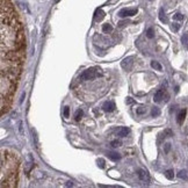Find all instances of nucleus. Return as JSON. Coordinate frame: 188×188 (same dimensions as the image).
I'll use <instances>...</instances> for the list:
<instances>
[{
    "label": "nucleus",
    "instance_id": "nucleus-1",
    "mask_svg": "<svg viewBox=\"0 0 188 188\" xmlns=\"http://www.w3.org/2000/svg\"><path fill=\"white\" fill-rule=\"evenodd\" d=\"M26 38L22 24L11 0H1V114L11 108L23 62Z\"/></svg>",
    "mask_w": 188,
    "mask_h": 188
},
{
    "label": "nucleus",
    "instance_id": "nucleus-2",
    "mask_svg": "<svg viewBox=\"0 0 188 188\" xmlns=\"http://www.w3.org/2000/svg\"><path fill=\"white\" fill-rule=\"evenodd\" d=\"M1 153V188L15 187L19 175V159L9 150H2Z\"/></svg>",
    "mask_w": 188,
    "mask_h": 188
},
{
    "label": "nucleus",
    "instance_id": "nucleus-3",
    "mask_svg": "<svg viewBox=\"0 0 188 188\" xmlns=\"http://www.w3.org/2000/svg\"><path fill=\"white\" fill-rule=\"evenodd\" d=\"M101 70L100 69H98V67H91V69H87V70H85L81 75H79V79L80 80H83V81H85V80H92L94 78H96V77H99V75H101Z\"/></svg>",
    "mask_w": 188,
    "mask_h": 188
},
{
    "label": "nucleus",
    "instance_id": "nucleus-4",
    "mask_svg": "<svg viewBox=\"0 0 188 188\" xmlns=\"http://www.w3.org/2000/svg\"><path fill=\"white\" fill-rule=\"evenodd\" d=\"M169 94L165 92V90H158L154 95H153V101L154 102H160V101H163V100H165V101H169Z\"/></svg>",
    "mask_w": 188,
    "mask_h": 188
},
{
    "label": "nucleus",
    "instance_id": "nucleus-5",
    "mask_svg": "<svg viewBox=\"0 0 188 188\" xmlns=\"http://www.w3.org/2000/svg\"><path fill=\"white\" fill-rule=\"evenodd\" d=\"M132 64H133V57H127V58H124V59L121 62L122 69H124V70H127V71H130V70H131Z\"/></svg>",
    "mask_w": 188,
    "mask_h": 188
},
{
    "label": "nucleus",
    "instance_id": "nucleus-6",
    "mask_svg": "<svg viewBox=\"0 0 188 188\" xmlns=\"http://www.w3.org/2000/svg\"><path fill=\"white\" fill-rule=\"evenodd\" d=\"M136 13H137V9H135V8H132V9L123 8L118 12V15L121 18H126V17H133V15H136Z\"/></svg>",
    "mask_w": 188,
    "mask_h": 188
},
{
    "label": "nucleus",
    "instance_id": "nucleus-7",
    "mask_svg": "<svg viewBox=\"0 0 188 188\" xmlns=\"http://www.w3.org/2000/svg\"><path fill=\"white\" fill-rule=\"evenodd\" d=\"M138 178H139L144 184H149V181H150L149 173H148L145 169H139V171H138Z\"/></svg>",
    "mask_w": 188,
    "mask_h": 188
},
{
    "label": "nucleus",
    "instance_id": "nucleus-8",
    "mask_svg": "<svg viewBox=\"0 0 188 188\" xmlns=\"http://www.w3.org/2000/svg\"><path fill=\"white\" fill-rule=\"evenodd\" d=\"M115 108H116V107H115V103H114L113 101H107V102H105L103 106H102V109H103L105 112H108V113L113 112Z\"/></svg>",
    "mask_w": 188,
    "mask_h": 188
},
{
    "label": "nucleus",
    "instance_id": "nucleus-9",
    "mask_svg": "<svg viewBox=\"0 0 188 188\" xmlns=\"http://www.w3.org/2000/svg\"><path fill=\"white\" fill-rule=\"evenodd\" d=\"M186 114H187V109H182V111H180V113L178 114V116H177V121H178V123H179V124H181V123L185 121Z\"/></svg>",
    "mask_w": 188,
    "mask_h": 188
},
{
    "label": "nucleus",
    "instance_id": "nucleus-10",
    "mask_svg": "<svg viewBox=\"0 0 188 188\" xmlns=\"http://www.w3.org/2000/svg\"><path fill=\"white\" fill-rule=\"evenodd\" d=\"M129 132H130V129H129V128H127V127H121V128H118V130H117V135L121 136V137H126V136L129 135Z\"/></svg>",
    "mask_w": 188,
    "mask_h": 188
},
{
    "label": "nucleus",
    "instance_id": "nucleus-11",
    "mask_svg": "<svg viewBox=\"0 0 188 188\" xmlns=\"http://www.w3.org/2000/svg\"><path fill=\"white\" fill-rule=\"evenodd\" d=\"M105 18V12L102 11V9H96V12H95V14H94V20L95 21H101V20Z\"/></svg>",
    "mask_w": 188,
    "mask_h": 188
},
{
    "label": "nucleus",
    "instance_id": "nucleus-12",
    "mask_svg": "<svg viewBox=\"0 0 188 188\" xmlns=\"http://www.w3.org/2000/svg\"><path fill=\"white\" fill-rule=\"evenodd\" d=\"M108 158L114 160V161H117V160L121 159V154L117 153V152H109V153H108Z\"/></svg>",
    "mask_w": 188,
    "mask_h": 188
},
{
    "label": "nucleus",
    "instance_id": "nucleus-13",
    "mask_svg": "<svg viewBox=\"0 0 188 188\" xmlns=\"http://www.w3.org/2000/svg\"><path fill=\"white\" fill-rule=\"evenodd\" d=\"M112 30H113V27H112L109 23H105V24L102 26V32H103V33L108 34V33H112Z\"/></svg>",
    "mask_w": 188,
    "mask_h": 188
},
{
    "label": "nucleus",
    "instance_id": "nucleus-14",
    "mask_svg": "<svg viewBox=\"0 0 188 188\" xmlns=\"http://www.w3.org/2000/svg\"><path fill=\"white\" fill-rule=\"evenodd\" d=\"M151 66H152L154 70H157V71H161V70H163L161 65H160L158 62H156V60H152V62H151Z\"/></svg>",
    "mask_w": 188,
    "mask_h": 188
},
{
    "label": "nucleus",
    "instance_id": "nucleus-15",
    "mask_svg": "<svg viewBox=\"0 0 188 188\" xmlns=\"http://www.w3.org/2000/svg\"><path fill=\"white\" fill-rule=\"evenodd\" d=\"M83 115H84V112H83V109H78L77 112H75V120L77 122H79L80 120H81V117H83Z\"/></svg>",
    "mask_w": 188,
    "mask_h": 188
},
{
    "label": "nucleus",
    "instance_id": "nucleus-16",
    "mask_svg": "<svg viewBox=\"0 0 188 188\" xmlns=\"http://www.w3.org/2000/svg\"><path fill=\"white\" fill-rule=\"evenodd\" d=\"M178 177L180 178V179H184V180H187L188 179V173H187V171H180L179 173H178Z\"/></svg>",
    "mask_w": 188,
    "mask_h": 188
},
{
    "label": "nucleus",
    "instance_id": "nucleus-17",
    "mask_svg": "<svg viewBox=\"0 0 188 188\" xmlns=\"http://www.w3.org/2000/svg\"><path fill=\"white\" fill-rule=\"evenodd\" d=\"M181 42H182L184 47L188 49V33H186V34H184V35H182V37H181Z\"/></svg>",
    "mask_w": 188,
    "mask_h": 188
},
{
    "label": "nucleus",
    "instance_id": "nucleus-18",
    "mask_svg": "<svg viewBox=\"0 0 188 188\" xmlns=\"http://www.w3.org/2000/svg\"><path fill=\"white\" fill-rule=\"evenodd\" d=\"M165 177H166L169 180H172V179L174 178V172H173V169H167V171L165 172Z\"/></svg>",
    "mask_w": 188,
    "mask_h": 188
},
{
    "label": "nucleus",
    "instance_id": "nucleus-19",
    "mask_svg": "<svg viewBox=\"0 0 188 188\" xmlns=\"http://www.w3.org/2000/svg\"><path fill=\"white\" fill-rule=\"evenodd\" d=\"M159 19H160L161 22L167 23V18L165 17V14H164V11H163V9H160V12H159Z\"/></svg>",
    "mask_w": 188,
    "mask_h": 188
},
{
    "label": "nucleus",
    "instance_id": "nucleus-20",
    "mask_svg": "<svg viewBox=\"0 0 188 188\" xmlns=\"http://www.w3.org/2000/svg\"><path fill=\"white\" fill-rule=\"evenodd\" d=\"M151 115H152L153 117H157V116H159V115H160V109H159L158 107H154V108H152Z\"/></svg>",
    "mask_w": 188,
    "mask_h": 188
},
{
    "label": "nucleus",
    "instance_id": "nucleus-21",
    "mask_svg": "<svg viewBox=\"0 0 188 188\" xmlns=\"http://www.w3.org/2000/svg\"><path fill=\"white\" fill-rule=\"evenodd\" d=\"M145 113H146V108L143 107V106H142V107H138V108L136 109V114H137V115H143V114H145Z\"/></svg>",
    "mask_w": 188,
    "mask_h": 188
},
{
    "label": "nucleus",
    "instance_id": "nucleus-22",
    "mask_svg": "<svg viewBox=\"0 0 188 188\" xmlns=\"http://www.w3.org/2000/svg\"><path fill=\"white\" fill-rule=\"evenodd\" d=\"M146 37L148 38L154 37V33H153V29H152V28H149V29L146 30Z\"/></svg>",
    "mask_w": 188,
    "mask_h": 188
},
{
    "label": "nucleus",
    "instance_id": "nucleus-23",
    "mask_svg": "<svg viewBox=\"0 0 188 188\" xmlns=\"http://www.w3.org/2000/svg\"><path fill=\"white\" fill-rule=\"evenodd\" d=\"M96 163H98V166H99L100 169H105V160H103L102 158L98 159V160H96Z\"/></svg>",
    "mask_w": 188,
    "mask_h": 188
},
{
    "label": "nucleus",
    "instance_id": "nucleus-24",
    "mask_svg": "<svg viewBox=\"0 0 188 188\" xmlns=\"http://www.w3.org/2000/svg\"><path fill=\"white\" fill-rule=\"evenodd\" d=\"M173 19L179 20V21H182V20H184V15H182V14H180V13H177V14H174V15H173Z\"/></svg>",
    "mask_w": 188,
    "mask_h": 188
},
{
    "label": "nucleus",
    "instance_id": "nucleus-25",
    "mask_svg": "<svg viewBox=\"0 0 188 188\" xmlns=\"http://www.w3.org/2000/svg\"><path fill=\"white\" fill-rule=\"evenodd\" d=\"M121 141H113L112 143H111V145L113 146V148H118V146H121Z\"/></svg>",
    "mask_w": 188,
    "mask_h": 188
},
{
    "label": "nucleus",
    "instance_id": "nucleus-26",
    "mask_svg": "<svg viewBox=\"0 0 188 188\" xmlns=\"http://www.w3.org/2000/svg\"><path fill=\"white\" fill-rule=\"evenodd\" d=\"M172 29H173V32H178L180 29V24L179 23H173L172 24Z\"/></svg>",
    "mask_w": 188,
    "mask_h": 188
},
{
    "label": "nucleus",
    "instance_id": "nucleus-27",
    "mask_svg": "<svg viewBox=\"0 0 188 188\" xmlns=\"http://www.w3.org/2000/svg\"><path fill=\"white\" fill-rule=\"evenodd\" d=\"M173 135V132L171 131L169 129H166L165 131H164V137H169V136H172Z\"/></svg>",
    "mask_w": 188,
    "mask_h": 188
},
{
    "label": "nucleus",
    "instance_id": "nucleus-28",
    "mask_svg": "<svg viewBox=\"0 0 188 188\" xmlns=\"http://www.w3.org/2000/svg\"><path fill=\"white\" fill-rule=\"evenodd\" d=\"M69 115H70V108H69V107H65V108H64V116H65V117H69Z\"/></svg>",
    "mask_w": 188,
    "mask_h": 188
},
{
    "label": "nucleus",
    "instance_id": "nucleus-29",
    "mask_svg": "<svg viewBox=\"0 0 188 188\" xmlns=\"http://www.w3.org/2000/svg\"><path fill=\"white\" fill-rule=\"evenodd\" d=\"M169 149H171V144L169 143H167V144H165V149H164V151H165V153H167L169 151Z\"/></svg>",
    "mask_w": 188,
    "mask_h": 188
},
{
    "label": "nucleus",
    "instance_id": "nucleus-30",
    "mask_svg": "<svg viewBox=\"0 0 188 188\" xmlns=\"http://www.w3.org/2000/svg\"><path fill=\"white\" fill-rule=\"evenodd\" d=\"M126 102H127L128 105H130V103H132V102H133V100H132L131 98H127V100H126Z\"/></svg>",
    "mask_w": 188,
    "mask_h": 188
},
{
    "label": "nucleus",
    "instance_id": "nucleus-31",
    "mask_svg": "<svg viewBox=\"0 0 188 188\" xmlns=\"http://www.w3.org/2000/svg\"><path fill=\"white\" fill-rule=\"evenodd\" d=\"M124 24H127V22H124V21H121V22L118 23V27H123Z\"/></svg>",
    "mask_w": 188,
    "mask_h": 188
}]
</instances>
